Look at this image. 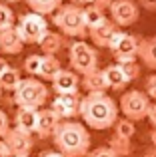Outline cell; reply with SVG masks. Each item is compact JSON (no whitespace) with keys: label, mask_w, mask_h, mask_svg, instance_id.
I'll use <instances>...</instances> for the list:
<instances>
[{"label":"cell","mask_w":156,"mask_h":157,"mask_svg":"<svg viewBox=\"0 0 156 157\" xmlns=\"http://www.w3.org/2000/svg\"><path fill=\"white\" fill-rule=\"evenodd\" d=\"M20 157H28V155H20Z\"/></svg>","instance_id":"obj_44"},{"label":"cell","mask_w":156,"mask_h":157,"mask_svg":"<svg viewBox=\"0 0 156 157\" xmlns=\"http://www.w3.org/2000/svg\"><path fill=\"white\" fill-rule=\"evenodd\" d=\"M150 107H152L150 98L144 92H138V90L124 92L120 98V111L124 113V117L132 119V121H140V119L148 117Z\"/></svg>","instance_id":"obj_7"},{"label":"cell","mask_w":156,"mask_h":157,"mask_svg":"<svg viewBox=\"0 0 156 157\" xmlns=\"http://www.w3.org/2000/svg\"><path fill=\"white\" fill-rule=\"evenodd\" d=\"M40 157H66V155H62L60 153V151H42V153H40Z\"/></svg>","instance_id":"obj_37"},{"label":"cell","mask_w":156,"mask_h":157,"mask_svg":"<svg viewBox=\"0 0 156 157\" xmlns=\"http://www.w3.org/2000/svg\"><path fill=\"white\" fill-rule=\"evenodd\" d=\"M22 80L24 78L20 76V72L16 68H8V70H4V72L0 74V88L6 90V92H14Z\"/></svg>","instance_id":"obj_23"},{"label":"cell","mask_w":156,"mask_h":157,"mask_svg":"<svg viewBox=\"0 0 156 157\" xmlns=\"http://www.w3.org/2000/svg\"><path fill=\"white\" fill-rule=\"evenodd\" d=\"M64 119L60 117L52 107H42V109H38V127H36V135L42 137V139L54 137L56 129H58V125Z\"/></svg>","instance_id":"obj_11"},{"label":"cell","mask_w":156,"mask_h":157,"mask_svg":"<svg viewBox=\"0 0 156 157\" xmlns=\"http://www.w3.org/2000/svg\"><path fill=\"white\" fill-rule=\"evenodd\" d=\"M138 4L150 12H156V0H138Z\"/></svg>","instance_id":"obj_33"},{"label":"cell","mask_w":156,"mask_h":157,"mask_svg":"<svg viewBox=\"0 0 156 157\" xmlns=\"http://www.w3.org/2000/svg\"><path fill=\"white\" fill-rule=\"evenodd\" d=\"M14 127L24 133H36V127H38V109H32V107H18L14 115Z\"/></svg>","instance_id":"obj_15"},{"label":"cell","mask_w":156,"mask_h":157,"mask_svg":"<svg viewBox=\"0 0 156 157\" xmlns=\"http://www.w3.org/2000/svg\"><path fill=\"white\" fill-rule=\"evenodd\" d=\"M112 2L114 0H94V6H98V8H102V10H106V8H110L112 6Z\"/></svg>","instance_id":"obj_35"},{"label":"cell","mask_w":156,"mask_h":157,"mask_svg":"<svg viewBox=\"0 0 156 157\" xmlns=\"http://www.w3.org/2000/svg\"><path fill=\"white\" fill-rule=\"evenodd\" d=\"M54 94H68V92H78V86H80V78L74 70H60L58 76L50 82Z\"/></svg>","instance_id":"obj_14"},{"label":"cell","mask_w":156,"mask_h":157,"mask_svg":"<svg viewBox=\"0 0 156 157\" xmlns=\"http://www.w3.org/2000/svg\"><path fill=\"white\" fill-rule=\"evenodd\" d=\"M70 66L76 74L86 76L98 70V54L90 44H86L84 40H76L70 44Z\"/></svg>","instance_id":"obj_5"},{"label":"cell","mask_w":156,"mask_h":157,"mask_svg":"<svg viewBox=\"0 0 156 157\" xmlns=\"http://www.w3.org/2000/svg\"><path fill=\"white\" fill-rule=\"evenodd\" d=\"M110 10V20H112L116 26H132L134 22L140 16V10H138V4L134 0H114Z\"/></svg>","instance_id":"obj_9"},{"label":"cell","mask_w":156,"mask_h":157,"mask_svg":"<svg viewBox=\"0 0 156 157\" xmlns=\"http://www.w3.org/2000/svg\"><path fill=\"white\" fill-rule=\"evenodd\" d=\"M148 121H150V125H152V127H156V104H152V107H150Z\"/></svg>","instance_id":"obj_36"},{"label":"cell","mask_w":156,"mask_h":157,"mask_svg":"<svg viewBox=\"0 0 156 157\" xmlns=\"http://www.w3.org/2000/svg\"><path fill=\"white\" fill-rule=\"evenodd\" d=\"M52 139L58 151L66 157H86L90 153V133L78 121H62Z\"/></svg>","instance_id":"obj_2"},{"label":"cell","mask_w":156,"mask_h":157,"mask_svg":"<svg viewBox=\"0 0 156 157\" xmlns=\"http://www.w3.org/2000/svg\"><path fill=\"white\" fill-rule=\"evenodd\" d=\"M10 129H12V127H10V119H8V115L0 109V139L6 137Z\"/></svg>","instance_id":"obj_31"},{"label":"cell","mask_w":156,"mask_h":157,"mask_svg":"<svg viewBox=\"0 0 156 157\" xmlns=\"http://www.w3.org/2000/svg\"><path fill=\"white\" fill-rule=\"evenodd\" d=\"M104 76H106V84H108V90H124L128 86V78H126L124 70H122L120 64H110L104 68Z\"/></svg>","instance_id":"obj_17"},{"label":"cell","mask_w":156,"mask_h":157,"mask_svg":"<svg viewBox=\"0 0 156 157\" xmlns=\"http://www.w3.org/2000/svg\"><path fill=\"white\" fill-rule=\"evenodd\" d=\"M64 0H26V4L30 6L32 12L36 14H42V16H48V14H54L60 6H62Z\"/></svg>","instance_id":"obj_22"},{"label":"cell","mask_w":156,"mask_h":157,"mask_svg":"<svg viewBox=\"0 0 156 157\" xmlns=\"http://www.w3.org/2000/svg\"><path fill=\"white\" fill-rule=\"evenodd\" d=\"M14 22H16V18H14V12L10 10V6L0 2V30H6V28L16 26Z\"/></svg>","instance_id":"obj_28"},{"label":"cell","mask_w":156,"mask_h":157,"mask_svg":"<svg viewBox=\"0 0 156 157\" xmlns=\"http://www.w3.org/2000/svg\"><path fill=\"white\" fill-rule=\"evenodd\" d=\"M0 98H2V88H0Z\"/></svg>","instance_id":"obj_43"},{"label":"cell","mask_w":156,"mask_h":157,"mask_svg":"<svg viewBox=\"0 0 156 157\" xmlns=\"http://www.w3.org/2000/svg\"><path fill=\"white\" fill-rule=\"evenodd\" d=\"M86 157H118V155L110 147H96V149H92Z\"/></svg>","instance_id":"obj_32"},{"label":"cell","mask_w":156,"mask_h":157,"mask_svg":"<svg viewBox=\"0 0 156 157\" xmlns=\"http://www.w3.org/2000/svg\"><path fill=\"white\" fill-rule=\"evenodd\" d=\"M148 137H150V143H152V145L156 147V127H152V131H150Z\"/></svg>","instance_id":"obj_41"},{"label":"cell","mask_w":156,"mask_h":157,"mask_svg":"<svg viewBox=\"0 0 156 157\" xmlns=\"http://www.w3.org/2000/svg\"><path fill=\"white\" fill-rule=\"evenodd\" d=\"M40 50L44 54H52V56H56L60 50H62L64 46V34H58V32H46V36H44L42 40H40Z\"/></svg>","instance_id":"obj_20"},{"label":"cell","mask_w":156,"mask_h":157,"mask_svg":"<svg viewBox=\"0 0 156 157\" xmlns=\"http://www.w3.org/2000/svg\"><path fill=\"white\" fill-rule=\"evenodd\" d=\"M142 157H156V147H148V149H144V153H142Z\"/></svg>","instance_id":"obj_38"},{"label":"cell","mask_w":156,"mask_h":157,"mask_svg":"<svg viewBox=\"0 0 156 157\" xmlns=\"http://www.w3.org/2000/svg\"><path fill=\"white\" fill-rule=\"evenodd\" d=\"M52 109L66 121L72 119L76 115H80V107H82V96L80 92H68V94H58L52 100Z\"/></svg>","instance_id":"obj_10"},{"label":"cell","mask_w":156,"mask_h":157,"mask_svg":"<svg viewBox=\"0 0 156 157\" xmlns=\"http://www.w3.org/2000/svg\"><path fill=\"white\" fill-rule=\"evenodd\" d=\"M8 68H10V66H8V62H6V60H4V58H2V56H0V74H2V72H4V70H8Z\"/></svg>","instance_id":"obj_40"},{"label":"cell","mask_w":156,"mask_h":157,"mask_svg":"<svg viewBox=\"0 0 156 157\" xmlns=\"http://www.w3.org/2000/svg\"><path fill=\"white\" fill-rule=\"evenodd\" d=\"M120 66H122V70H124L126 78H128L130 82L136 80V78L140 76V64H138L136 60H132V62H122Z\"/></svg>","instance_id":"obj_29"},{"label":"cell","mask_w":156,"mask_h":157,"mask_svg":"<svg viewBox=\"0 0 156 157\" xmlns=\"http://www.w3.org/2000/svg\"><path fill=\"white\" fill-rule=\"evenodd\" d=\"M12 94H14V101L18 107L42 109V105L48 101V88L36 78H24Z\"/></svg>","instance_id":"obj_4"},{"label":"cell","mask_w":156,"mask_h":157,"mask_svg":"<svg viewBox=\"0 0 156 157\" xmlns=\"http://www.w3.org/2000/svg\"><path fill=\"white\" fill-rule=\"evenodd\" d=\"M116 32H118V26L112 22V20L106 18L100 26L88 30V36H90V40H92L94 46H98V48H108Z\"/></svg>","instance_id":"obj_13"},{"label":"cell","mask_w":156,"mask_h":157,"mask_svg":"<svg viewBox=\"0 0 156 157\" xmlns=\"http://www.w3.org/2000/svg\"><path fill=\"white\" fill-rule=\"evenodd\" d=\"M144 90H146V96L150 100L156 101V76H148L144 82Z\"/></svg>","instance_id":"obj_30"},{"label":"cell","mask_w":156,"mask_h":157,"mask_svg":"<svg viewBox=\"0 0 156 157\" xmlns=\"http://www.w3.org/2000/svg\"><path fill=\"white\" fill-rule=\"evenodd\" d=\"M60 70H62V64H60L58 58L52 56V54H44V58H42V70H40V78H42V80L52 82L56 76H58Z\"/></svg>","instance_id":"obj_21"},{"label":"cell","mask_w":156,"mask_h":157,"mask_svg":"<svg viewBox=\"0 0 156 157\" xmlns=\"http://www.w3.org/2000/svg\"><path fill=\"white\" fill-rule=\"evenodd\" d=\"M82 88L86 90V94H96V92H106L108 84H106L104 70H96L92 74L82 76Z\"/></svg>","instance_id":"obj_18"},{"label":"cell","mask_w":156,"mask_h":157,"mask_svg":"<svg viewBox=\"0 0 156 157\" xmlns=\"http://www.w3.org/2000/svg\"><path fill=\"white\" fill-rule=\"evenodd\" d=\"M114 133H116V135H120V137H126V139H130L134 133H136V127H134V121H132V119H128V117H122V119H118V121H116V125H114Z\"/></svg>","instance_id":"obj_26"},{"label":"cell","mask_w":156,"mask_h":157,"mask_svg":"<svg viewBox=\"0 0 156 157\" xmlns=\"http://www.w3.org/2000/svg\"><path fill=\"white\" fill-rule=\"evenodd\" d=\"M140 40L134 34H126V32L118 30L114 34L112 42H110L108 50L112 52L116 64H122V62H132L138 58V50H140Z\"/></svg>","instance_id":"obj_8"},{"label":"cell","mask_w":156,"mask_h":157,"mask_svg":"<svg viewBox=\"0 0 156 157\" xmlns=\"http://www.w3.org/2000/svg\"><path fill=\"white\" fill-rule=\"evenodd\" d=\"M42 58L40 54H30V56L24 60V70H26L28 76H40V70H42Z\"/></svg>","instance_id":"obj_27"},{"label":"cell","mask_w":156,"mask_h":157,"mask_svg":"<svg viewBox=\"0 0 156 157\" xmlns=\"http://www.w3.org/2000/svg\"><path fill=\"white\" fill-rule=\"evenodd\" d=\"M0 157H12V151H10V147L6 145L4 139H0Z\"/></svg>","instance_id":"obj_34"},{"label":"cell","mask_w":156,"mask_h":157,"mask_svg":"<svg viewBox=\"0 0 156 157\" xmlns=\"http://www.w3.org/2000/svg\"><path fill=\"white\" fill-rule=\"evenodd\" d=\"M72 4H78V6H90L94 0H70Z\"/></svg>","instance_id":"obj_39"},{"label":"cell","mask_w":156,"mask_h":157,"mask_svg":"<svg viewBox=\"0 0 156 157\" xmlns=\"http://www.w3.org/2000/svg\"><path fill=\"white\" fill-rule=\"evenodd\" d=\"M4 141H6V145L10 147L12 151V157H20V155H30L32 151V135L30 133H24V131L20 129H10L8 131V135L4 137Z\"/></svg>","instance_id":"obj_12"},{"label":"cell","mask_w":156,"mask_h":157,"mask_svg":"<svg viewBox=\"0 0 156 157\" xmlns=\"http://www.w3.org/2000/svg\"><path fill=\"white\" fill-rule=\"evenodd\" d=\"M4 2H8V4H16V2H20V0H4Z\"/></svg>","instance_id":"obj_42"},{"label":"cell","mask_w":156,"mask_h":157,"mask_svg":"<svg viewBox=\"0 0 156 157\" xmlns=\"http://www.w3.org/2000/svg\"><path fill=\"white\" fill-rule=\"evenodd\" d=\"M80 115L84 123L92 129H108L118 121V105L106 92L86 94L82 98Z\"/></svg>","instance_id":"obj_1"},{"label":"cell","mask_w":156,"mask_h":157,"mask_svg":"<svg viewBox=\"0 0 156 157\" xmlns=\"http://www.w3.org/2000/svg\"><path fill=\"white\" fill-rule=\"evenodd\" d=\"M138 58L142 64L150 70H156V36L152 38H142L140 40V50H138Z\"/></svg>","instance_id":"obj_19"},{"label":"cell","mask_w":156,"mask_h":157,"mask_svg":"<svg viewBox=\"0 0 156 157\" xmlns=\"http://www.w3.org/2000/svg\"><path fill=\"white\" fill-rule=\"evenodd\" d=\"M52 22L60 30V34L68 38H82L88 36V26L84 20V8L78 4H62L52 14Z\"/></svg>","instance_id":"obj_3"},{"label":"cell","mask_w":156,"mask_h":157,"mask_svg":"<svg viewBox=\"0 0 156 157\" xmlns=\"http://www.w3.org/2000/svg\"><path fill=\"white\" fill-rule=\"evenodd\" d=\"M84 20H86L88 30H92V28L100 26V24L104 22V20H106V14H104V10H102V8L90 4V6H84Z\"/></svg>","instance_id":"obj_24"},{"label":"cell","mask_w":156,"mask_h":157,"mask_svg":"<svg viewBox=\"0 0 156 157\" xmlns=\"http://www.w3.org/2000/svg\"><path fill=\"white\" fill-rule=\"evenodd\" d=\"M22 46H24V40L20 38L16 26L0 30V54H20Z\"/></svg>","instance_id":"obj_16"},{"label":"cell","mask_w":156,"mask_h":157,"mask_svg":"<svg viewBox=\"0 0 156 157\" xmlns=\"http://www.w3.org/2000/svg\"><path fill=\"white\" fill-rule=\"evenodd\" d=\"M108 147H110V149H112L118 157H126V155L132 153V143H130V139L120 137V135H116V133H114L112 137L108 139Z\"/></svg>","instance_id":"obj_25"},{"label":"cell","mask_w":156,"mask_h":157,"mask_svg":"<svg viewBox=\"0 0 156 157\" xmlns=\"http://www.w3.org/2000/svg\"><path fill=\"white\" fill-rule=\"evenodd\" d=\"M16 28H18V34L24 40V44H40V40L48 32V22L42 14L28 12V14H22L18 18Z\"/></svg>","instance_id":"obj_6"}]
</instances>
